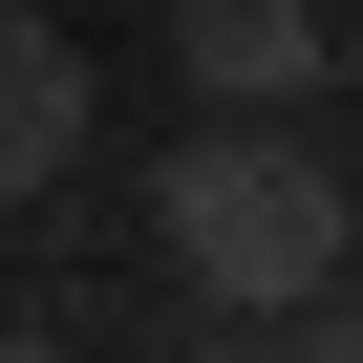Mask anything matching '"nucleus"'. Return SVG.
<instances>
[{
	"mask_svg": "<svg viewBox=\"0 0 363 363\" xmlns=\"http://www.w3.org/2000/svg\"><path fill=\"white\" fill-rule=\"evenodd\" d=\"M86 150H107V107H86V43L43 22V0H0V214H22V193H65Z\"/></svg>",
	"mask_w": 363,
	"mask_h": 363,
	"instance_id": "3",
	"label": "nucleus"
},
{
	"mask_svg": "<svg viewBox=\"0 0 363 363\" xmlns=\"http://www.w3.org/2000/svg\"><path fill=\"white\" fill-rule=\"evenodd\" d=\"M171 363H363V299H320V320H193Z\"/></svg>",
	"mask_w": 363,
	"mask_h": 363,
	"instance_id": "4",
	"label": "nucleus"
},
{
	"mask_svg": "<svg viewBox=\"0 0 363 363\" xmlns=\"http://www.w3.org/2000/svg\"><path fill=\"white\" fill-rule=\"evenodd\" d=\"M0 363H65V342H43V320H0Z\"/></svg>",
	"mask_w": 363,
	"mask_h": 363,
	"instance_id": "5",
	"label": "nucleus"
},
{
	"mask_svg": "<svg viewBox=\"0 0 363 363\" xmlns=\"http://www.w3.org/2000/svg\"><path fill=\"white\" fill-rule=\"evenodd\" d=\"M171 65H193L214 128H299L342 86V22H320V0H171Z\"/></svg>",
	"mask_w": 363,
	"mask_h": 363,
	"instance_id": "2",
	"label": "nucleus"
},
{
	"mask_svg": "<svg viewBox=\"0 0 363 363\" xmlns=\"http://www.w3.org/2000/svg\"><path fill=\"white\" fill-rule=\"evenodd\" d=\"M320 22H363V0H320Z\"/></svg>",
	"mask_w": 363,
	"mask_h": 363,
	"instance_id": "6",
	"label": "nucleus"
},
{
	"mask_svg": "<svg viewBox=\"0 0 363 363\" xmlns=\"http://www.w3.org/2000/svg\"><path fill=\"white\" fill-rule=\"evenodd\" d=\"M150 257L193 320H320V299H363V193L299 128H193L150 171Z\"/></svg>",
	"mask_w": 363,
	"mask_h": 363,
	"instance_id": "1",
	"label": "nucleus"
}]
</instances>
